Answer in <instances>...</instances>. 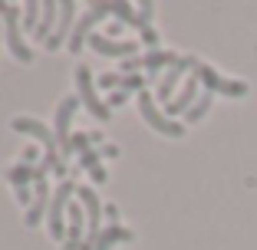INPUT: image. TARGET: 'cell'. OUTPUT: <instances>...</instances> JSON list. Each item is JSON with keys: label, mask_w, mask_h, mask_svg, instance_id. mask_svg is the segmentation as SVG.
<instances>
[{"label": "cell", "mask_w": 257, "mask_h": 250, "mask_svg": "<svg viewBox=\"0 0 257 250\" xmlns=\"http://www.w3.org/2000/svg\"><path fill=\"white\" fill-rule=\"evenodd\" d=\"M83 243H86L83 204H69V211H66V243H63V250H79Z\"/></svg>", "instance_id": "12"}, {"label": "cell", "mask_w": 257, "mask_h": 250, "mask_svg": "<svg viewBox=\"0 0 257 250\" xmlns=\"http://www.w3.org/2000/svg\"><path fill=\"white\" fill-rule=\"evenodd\" d=\"M76 109H79V96H66L60 106H56V119H53L56 129H53V135L60 138V161L73 155V132H69V122H73ZM63 165H66V161H63Z\"/></svg>", "instance_id": "6"}, {"label": "cell", "mask_w": 257, "mask_h": 250, "mask_svg": "<svg viewBox=\"0 0 257 250\" xmlns=\"http://www.w3.org/2000/svg\"><path fill=\"white\" fill-rule=\"evenodd\" d=\"M142 43L149 46V50H159V33L152 30V27H145V30H142Z\"/></svg>", "instance_id": "26"}, {"label": "cell", "mask_w": 257, "mask_h": 250, "mask_svg": "<svg viewBox=\"0 0 257 250\" xmlns=\"http://www.w3.org/2000/svg\"><path fill=\"white\" fill-rule=\"evenodd\" d=\"M89 178H92V184H106L109 181V174H106V168L99 165V168H92L89 171Z\"/></svg>", "instance_id": "27"}, {"label": "cell", "mask_w": 257, "mask_h": 250, "mask_svg": "<svg viewBox=\"0 0 257 250\" xmlns=\"http://www.w3.org/2000/svg\"><path fill=\"white\" fill-rule=\"evenodd\" d=\"M14 191H17V201H20V204H27V207L33 204V197H30V188H14Z\"/></svg>", "instance_id": "28"}, {"label": "cell", "mask_w": 257, "mask_h": 250, "mask_svg": "<svg viewBox=\"0 0 257 250\" xmlns=\"http://www.w3.org/2000/svg\"><path fill=\"white\" fill-rule=\"evenodd\" d=\"M142 86H145V79L139 76V73H136V76H122V89L119 92H145Z\"/></svg>", "instance_id": "23"}, {"label": "cell", "mask_w": 257, "mask_h": 250, "mask_svg": "<svg viewBox=\"0 0 257 250\" xmlns=\"http://www.w3.org/2000/svg\"><path fill=\"white\" fill-rule=\"evenodd\" d=\"M139 112H142V119L149 122L159 135H168V138H182L185 135V125L182 122H172L168 115H162L159 106H155V99H152L149 92H139Z\"/></svg>", "instance_id": "7"}, {"label": "cell", "mask_w": 257, "mask_h": 250, "mask_svg": "<svg viewBox=\"0 0 257 250\" xmlns=\"http://www.w3.org/2000/svg\"><path fill=\"white\" fill-rule=\"evenodd\" d=\"M106 217H109V220H112V224H115V217H119V211H115V207L109 204V207H106Z\"/></svg>", "instance_id": "33"}, {"label": "cell", "mask_w": 257, "mask_h": 250, "mask_svg": "<svg viewBox=\"0 0 257 250\" xmlns=\"http://www.w3.org/2000/svg\"><path fill=\"white\" fill-rule=\"evenodd\" d=\"M125 240H132V230H125L122 224H109V227H102V234H99L96 250H112L115 243H125Z\"/></svg>", "instance_id": "17"}, {"label": "cell", "mask_w": 257, "mask_h": 250, "mask_svg": "<svg viewBox=\"0 0 257 250\" xmlns=\"http://www.w3.org/2000/svg\"><path fill=\"white\" fill-rule=\"evenodd\" d=\"M86 46H92L99 56H112V60H132V56L139 53V43H125V40H109L102 37V33H92L89 40H86Z\"/></svg>", "instance_id": "9"}, {"label": "cell", "mask_w": 257, "mask_h": 250, "mask_svg": "<svg viewBox=\"0 0 257 250\" xmlns=\"http://www.w3.org/2000/svg\"><path fill=\"white\" fill-rule=\"evenodd\" d=\"M195 76L204 83V92H218V96H231V99L247 96V83H241V79H224L218 69H211L208 63H198Z\"/></svg>", "instance_id": "4"}, {"label": "cell", "mask_w": 257, "mask_h": 250, "mask_svg": "<svg viewBox=\"0 0 257 250\" xmlns=\"http://www.w3.org/2000/svg\"><path fill=\"white\" fill-rule=\"evenodd\" d=\"M73 194H76V181L66 178V181H60V188L53 191V201H50V237L63 243H66V211L73 204Z\"/></svg>", "instance_id": "3"}, {"label": "cell", "mask_w": 257, "mask_h": 250, "mask_svg": "<svg viewBox=\"0 0 257 250\" xmlns=\"http://www.w3.org/2000/svg\"><path fill=\"white\" fill-rule=\"evenodd\" d=\"M99 148H89V152H83L79 155V168H86V171H92V168H99Z\"/></svg>", "instance_id": "22"}, {"label": "cell", "mask_w": 257, "mask_h": 250, "mask_svg": "<svg viewBox=\"0 0 257 250\" xmlns=\"http://www.w3.org/2000/svg\"><path fill=\"white\" fill-rule=\"evenodd\" d=\"M37 158H40V152H37V148H27V152H23V165H33Z\"/></svg>", "instance_id": "32"}, {"label": "cell", "mask_w": 257, "mask_h": 250, "mask_svg": "<svg viewBox=\"0 0 257 250\" xmlns=\"http://www.w3.org/2000/svg\"><path fill=\"white\" fill-rule=\"evenodd\" d=\"M73 20H76V4H73V0H63V4H60V20H56V30H53V37L46 40V50H50V53H56V50H60V43H66Z\"/></svg>", "instance_id": "13"}, {"label": "cell", "mask_w": 257, "mask_h": 250, "mask_svg": "<svg viewBox=\"0 0 257 250\" xmlns=\"http://www.w3.org/2000/svg\"><path fill=\"white\" fill-rule=\"evenodd\" d=\"M99 155H102V158H115V155H119V148H115V145H102V148H99Z\"/></svg>", "instance_id": "31"}, {"label": "cell", "mask_w": 257, "mask_h": 250, "mask_svg": "<svg viewBox=\"0 0 257 250\" xmlns=\"http://www.w3.org/2000/svg\"><path fill=\"white\" fill-rule=\"evenodd\" d=\"M89 145H92L89 132H79V135H73V155H83V152H89Z\"/></svg>", "instance_id": "25"}, {"label": "cell", "mask_w": 257, "mask_h": 250, "mask_svg": "<svg viewBox=\"0 0 257 250\" xmlns=\"http://www.w3.org/2000/svg\"><path fill=\"white\" fill-rule=\"evenodd\" d=\"M76 89H79V102L89 109V115H96L99 122H109L112 109L96 96V83H92V69L89 66H76Z\"/></svg>", "instance_id": "5"}, {"label": "cell", "mask_w": 257, "mask_h": 250, "mask_svg": "<svg viewBox=\"0 0 257 250\" xmlns=\"http://www.w3.org/2000/svg\"><path fill=\"white\" fill-rule=\"evenodd\" d=\"M4 174H7V181L14 184V188H30V184L37 181V165H23L20 161V165L7 168Z\"/></svg>", "instance_id": "18"}, {"label": "cell", "mask_w": 257, "mask_h": 250, "mask_svg": "<svg viewBox=\"0 0 257 250\" xmlns=\"http://www.w3.org/2000/svg\"><path fill=\"white\" fill-rule=\"evenodd\" d=\"M109 14H112V4H92V7L76 20V30H73V37H69V53H83L86 40L92 37V27Z\"/></svg>", "instance_id": "8"}, {"label": "cell", "mask_w": 257, "mask_h": 250, "mask_svg": "<svg viewBox=\"0 0 257 250\" xmlns=\"http://www.w3.org/2000/svg\"><path fill=\"white\" fill-rule=\"evenodd\" d=\"M125 99H128V92H112V96H109V102H106V106H109V109H112V106H122Z\"/></svg>", "instance_id": "30"}, {"label": "cell", "mask_w": 257, "mask_h": 250, "mask_svg": "<svg viewBox=\"0 0 257 250\" xmlns=\"http://www.w3.org/2000/svg\"><path fill=\"white\" fill-rule=\"evenodd\" d=\"M56 14H60V4H56V0H46V4H43V17H40V27H37V33H33V37L43 40V43H46L50 37H53L56 20H60Z\"/></svg>", "instance_id": "16"}, {"label": "cell", "mask_w": 257, "mask_h": 250, "mask_svg": "<svg viewBox=\"0 0 257 250\" xmlns=\"http://www.w3.org/2000/svg\"><path fill=\"white\" fill-rule=\"evenodd\" d=\"M175 63H178V56H175L172 50H149V53L142 56V69L149 76H155L159 69H172Z\"/></svg>", "instance_id": "15"}, {"label": "cell", "mask_w": 257, "mask_h": 250, "mask_svg": "<svg viewBox=\"0 0 257 250\" xmlns=\"http://www.w3.org/2000/svg\"><path fill=\"white\" fill-rule=\"evenodd\" d=\"M99 86H102V89H115V92H119L122 89V73H102V76H99Z\"/></svg>", "instance_id": "24"}, {"label": "cell", "mask_w": 257, "mask_h": 250, "mask_svg": "<svg viewBox=\"0 0 257 250\" xmlns=\"http://www.w3.org/2000/svg\"><path fill=\"white\" fill-rule=\"evenodd\" d=\"M0 20L7 27V50L14 53L17 63H30L33 60V50L23 43V33H20V20H23V10L14 7V4H4L0 0Z\"/></svg>", "instance_id": "2"}, {"label": "cell", "mask_w": 257, "mask_h": 250, "mask_svg": "<svg viewBox=\"0 0 257 250\" xmlns=\"http://www.w3.org/2000/svg\"><path fill=\"white\" fill-rule=\"evenodd\" d=\"M17 132H23V135H33V138H40L43 142V161L37 165V184L46 178V171H53L56 165H63L60 161V152H56V135L46 125H40L37 119H27V115H17L14 122H10Z\"/></svg>", "instance_id": "1"}, {"label": "cell", "mask_w": 257, "mask_h": 250, "mask_svg": "<svg viewBox=\"0 0 257 250\" xmlns=\"http://www.w3.org/2000/svg\"><path fill=\"white\" fill-rule=\"evenodd\" d=\"M195 66H198L195 56H178V63H175L172 69H165V76H162V83H159V99L165 102V106L175 99V86L182 83L185 73H188V69H195Z\"/></svg>", "instance_id": "10"}, {"label": "cell", "mask_w": 257, "mask_h": 250, "mask_svg": "<svg viewBox=\"0 0 257 250\" xmlns=\"http://www.w3.org/2000/svg\"><path fill=\"white\" fill-rule=\"evenodd\" d=\"M198 96H201V79H198V76H195V69H191V76L185 79L182 92H178V96H175L172 102L165 106L168 115H185V112H188V109L198 102Z\"/></svg>", "instance_id": "11"}, {"label": "cell", "mask_w": 257, "mask_h": 250, "mask_svg": "<svg viewBox=\"0 0 257 250\" xmlns=\"http://www.w3.org/2000/svg\"><path fill=\"white\" fill-rule=\"evenodd\" d=\"M211 102H214V92H201L198 102L185 112V122H201L204 115H208V109H211Z\"/></svg>", "instance_id": "20"}, {"label": "cell", "mask_w": 257, "mask_h": 250, "mask_svg": "<svg viewBox=\"0 0 257 250\" xmlns=\"http://www.w3.org/2000/svg\"><path fill=\"white\" fill-rule=\"evenodd\" d=\"M50 201H53V191L46 188V181H40L37 188H33V204L27 207V227H37L40 220H43V214L50 211Z\"/></svg>", "instance_id": "14"}, {"label": "cell", "mask_w": 257, "mask_h": 250, "mask_svg": "<svg viewBox=\"0 0 257 250\" xmlns=\"http://www.w3.org/2000/svg\"><path fill=\"white\" fill-rule=\"evenodd\" d=\"M112 17H119V23H125V27H136L139 33L145 30L142 20H139V10L132 7V4H122V0H115V4H112Z\"/></svg>", "instance_id": "19"}, {"label": "cell", "mask_w": 257, "mask_h": 250, "mask_svg": "<svg viewBox=\"0 0 257 250\" xmlns=\"http://www.w3.org/2000/svg\"><path fill=\"white\" fill-rule=\"evenodd\" d=\"M40 17H43V4L30 0V4L23 7V27H27L30 33H37V27H40Z\"/></svg>", "instance_id": "21"}, {"label": "cell", "mask_w": 257, "mask_h": 250, "mask_svg": "<svg viewBox=\"0 0 257 250\" xmlns=\"http://www.w3.org/2000/svg\"><path fill=\"white\" fill-rule=\"evenodd\" d=\"M0 23H4V20H0ZM0 43H4V40H0Z\"/></svg>", "instance_id": "34"}, {"label": "cell", "mask_w": 257, "mask_h": 250, "mask_svg": "<svg viewBox=\"0 0 257 250\" xmlns=\"http://www.w3.org/2000/svg\"><path fill=\"white\" fill-rule=\"evenodd\" d=\"M139 20H142V27H149V20H152V4H142V7H139Z\"/></svg>", "instance_id": "29"}]
</instances>
